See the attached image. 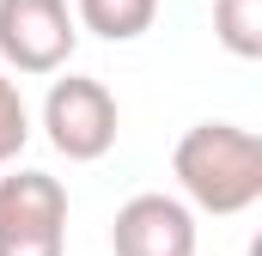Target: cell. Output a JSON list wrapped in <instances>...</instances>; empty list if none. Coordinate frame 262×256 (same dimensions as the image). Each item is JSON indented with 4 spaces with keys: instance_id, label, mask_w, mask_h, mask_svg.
<instances>
[{
    "instance_id": "6da1fadb",
    "label": "cell",
    "mask_w": 262,
    "mask_h": 256,
    "mask_svg": "<svg viewBox=\"0 0 262 256\" xmlns=\"http://www.w3.org/2000/svg\"><path fill=\"white\" fill-rule=\"evenodd\" d=\"M171 177L183 201L195 214L213 220H232V214H250L262 201V140L256 128L244 122H195L177 153H171Z\"/></svg>"
},
{
    "instance_id": "7a4b0ae2",
    "label": "cell",
    "mask_w": 262,
    "mask_h": 256,
    "mask_svg": "<svg viewBox=\"0 0 262 256\" xmlns=\"http://www.w3.org/2000/svg\"><path fill=\"white\" fill-rule=\"evenodd\" d=\"M116 128H122V110H116V98H110L104 79H85V73L49 79L43 140L61 153L67 165H98V159L116 146Z\"/></svg>"
},
{
    "instance_id": "3957f363",
    "label": "cell",
    "mask_w": 262,
    "mask_h": 256,
    "mask_svg": "<svg viewBox=\"0 0 262 256\" xmlns=\"http://www.w3.org/2000/svg\"><path fill=\"white\" fill-rule=\"evenodd\" d=\"M0 256H67V189L49 171L0 177Z\"/></svg>"
},
{
    "instance_id": "277c9868",
    "label": "cell",
    "mask_w": 262,
    "mask_h": 256,
    "mask_svg": "<svg viewBox=\"0 0 262 256\" xmlns=\"http://www.w3.org/2000/svg\"><path fill=\"white\" fill-rule=\"evenodd\" d=\"M79 25L67 0H0V67L6 73H61L73 61Z\"/></svg>"
},
{
    "instance_id": "5b68a950",
    "label": "cell",
    "mask_w": 262,
    "mask_h": 256,
    "mask_svg": "<svg viewBox=\"0 0 262 256\" xmlns=\"http://www.w3.org/2000/svg\"><path fill=\"white\" fill-rule=\"evenodd\" d=\"M110 256H195V207L183 195H128L110 220Z\"/></svg>"
},
{
    "instance_id": "8992f818",
    "label": "cell",
    "mask_w": 262,
    "mask_h": 256,
    "mask_svg": "<svg viewBox=\"0 0 262 256\" xmlns=\"http://www.w3.org/2000/svg\"><path fill=\"white\" fill-rule=\"evenodd\" d=\"M159 18V0H73V25L104 37V43H134Z\"/></svg>"
},
{
    "instance_id": "52a82bcc",
    "label": "cell",
    "mask_w": 262,
    "mask_h": 256,
    "mask_svg": "<svg viewBox=\"0 0 262 256\" xmlns=\"http://www.w3.org/2000/svg\"><path fill=\"white\" fill-rule=\"evenodd\" d=\"M213 37L238 61H256L262 55V0H213Z\"/></svg>"
},
{
    "instance_id": "ba28073f",
    "label": "cell",
    "mask_w": 262,
    "mask_h": 256,
    "mask_svg": "<svg viewBox=\"0 0 262 256\" xmlns=\"http://www.w3.org/2000/svg\"><path fill=\"white\" fill-rule=\"evenodd\" d=\"M31 104H25V92H18V79L0 67V171L6 165H18V153L31 146Z\"/></svg>"
}]
</instances>
